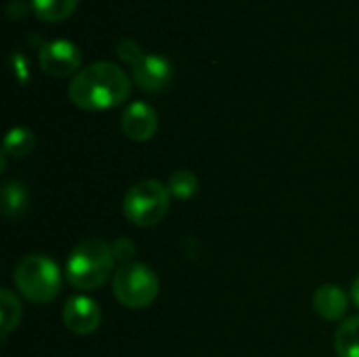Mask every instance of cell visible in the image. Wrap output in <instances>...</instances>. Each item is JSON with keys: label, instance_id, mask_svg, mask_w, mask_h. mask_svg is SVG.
<instances>
[{"label": "cell", "instance_id": "obj_1", "mask_svg": "<svg viewBox=\"0 0 359 357\" xmlns=\"http://www.w3.org/2000/svg\"><path fill=\"white\" fill-rule=\"evenodd\" d=\"M133 78L111 61L82 67L67 86L69 101L84 112H105L122 105L130 95Z\"/></svg>", "mask_w": 359, "mask_h": 357}, {"label": "cell", "instance_id": "obj_2", "mask_svg": "<svg viewBox=\"0 0 359 357\" xmlns=\"http://www.w3.org/2000/svg\"><path fill=\"white\" fill-rule=\"evenodd\" d=\"M116 257L111 246L99 238H88L80 242L65 263V280L72 288L88 292L101 288L114 271Z\"/></svg>", "mask_w": 359, "mask_h": 357}, {"label": "cell", "instance_id": "obj_3", "mask_svg": "<svg viewBox=\"0 0 359 357\" xmlns=\"http://www.w3.org/2000/svg\"><path fill=\"white\" fill-rule=\"evenodd\" d=\"M13 282L17 292L38 305L55 301L61 292V271L57 263L44 255H25L15 265Z\"/></svg>", "mask_w": 359, "mask_h": 357}, {"label": "cell", "instance_id": "obj_4", "mask_svg": "<svg viewBox=\"0 0 359 357\" xmlns=\"http://www.w3.org/2000/svg\"><path fill=\"white\" fill-rule=\"evenodd\" d=\"M170 208V191L156 179H145L133 185L122 202L124 217L139 227L158 225Z\"/></svg>", "mask_w": 359, "mask_h": 357}, {"label": "cell", "instance_id": "obj_5", "mask_svg": "<svg viewBox=\"0 0 359 357\" xmlns=\"http://www.w3.org/2000/svg\"><path fill=\"white\" fill-rule=\"evenodd\" d=\"M111 288H114V297L124 307L145 309L156 301L160 292V280L154 269L133 261L118 267V271L111 278Z\"/></svg>", "mask_w": 359, "mask_h": 357}, {"label": "cell", "instance_id": "obj_6", "mask_svg": "<svg viewBox=\"0 0 359 357\" xmlns=\"http://www.w3.org/2000/svg\"><path fill=\"white\" fill-rule=\"evenodd\" d=\"M38 63L46 76L67 78V76H76L80 72L82 53L72 40L57 38V40H48L40 46Z\"/></svg>", "mask_w": 359, "mask_h": 357}, {"label": "cell", "instance_id": "obj_7", "mask_svg": "<svg viewBox=\"0 0 359 357\" xmlns=\"http://www.w3.org/2000/svg\"><path fill=\"white\" fill-rule=\"evenodd\" d=\"M130 78L145 93H160L172 80V65L166 57L156 53H143L130 65Z\"/></svg>", "mask_w": 359, "mask_h": 357}, {"label": "cell", "instance_id": "obj_8", "mask_svg": "<svg viewBox=\"0 0 359 357\" xmlns=\"http://www.w3.org/2000/svg\"><path fill=\"white\" fill-rule=\"evenodd\" d=\"M61 320L63 326L74 335H93L101 324V309L93 299L76 295L67 299V303L63 305Z\"/></svg>", "mask_w": 359, "mask_h": 357}, {"label": "cell", "instance_id": "obj_9", "mask_svg": "<svg viewBox=\"0 0 359 357\" xmlns=\"http://www.w3.org/2000/svg\"><path fill=\"white\" fill-rule=\"evenodd\" d=\"M122 130L130 141H149L158 133V114L145 101H135L122 112Z\"/></svg>", "mask_w": 359, "mask_h": 357}, {"label": "cell", "instance_id": "obj_10", "mask_svg": "<svg viewBox=\"0 0 359 357\" xmlns=\"http://www.w3.org/2000/svg\"><path fill=\"white\" fill-rule=\"evenodd\" d=\"M349 309V295L337 284H324L313 295V311L326 322H339Z\"/></svg>", "mask_w": 359, "mask_h": 357}, {"label": "cell", "instance_id": "obj_11", "mask_svg": "<svg viewBox=\"0 0 359 357\" xmlns=\"http://www.w3.org/2000/svg\"><path fill=\"white\" fill-rule=\"evenodd\" d=\"M80 0H29V8L44 23H59L74 15Z\"/></svg>", "mask_w": 359, "mask_h": 357}, {"label": "cell", "instance_id": "obj_12", "mask_svg": "<svg viewBox=\"0 0 359 357\" xmlns=\"http://www.w3.org/2000/svg\"><path fill=\"white\" fill-rule=\"evenodd\" d=\"M334 351L339 357H359V316L339 324L334 332Z\"/></svg>", "mask_w": 359, "mask_h": 357}, {"label": "cell", "instance_id": "obj_13", "mask_svg": "<svg viewBox=\"0 0 359 357\" xmlns=\"http://www.w3.org/2000/svg\"><path fill=\"white\" fill-rule=\"evenodd\" d=\"M27 210V189L23 183L11 181L2 187V215L13 221Z\"/></svg>", "mask_w": 359, "mask_h": 357}, {"label": "cell", "instance_id": "obj_14", "mask_svg": "<svg viewBox=\"0 0 359 357\" xmlns=\"http://www.w3.org/2000/svg\"><path fill=\"white\" fill-rule=\"evenodd\" d=\"M36 145V135L25 126H15L6 133L2 156L6 158H25Z\"/></svg>", "mask_w": 359, "mask_h": 357}, {"label": "cell", "instance_id": "obj_15", "mask_svg": "<svg viewBox=\"0 0 359 357\" xmlns=\"http://www.w3.org/2000/svg\"><path fill=\"white\" fill-rule=\"evenodd\" d=\"M21 301L17 299V295L8 288H2L0 290V326H2V339H6V335L11 330H15L21 322Z\"/></svg>", "mask_w": 359, "mask_h": 357}, {"label": "cell", "instance_id": "obj_16", "mask_svg": "<svg viewBox=\"0 0 359 357\" xmlns=\"http://www.w3.org/2000/svg\"><path fill=\"white\" fill-rule=\"evenodd\" d=\"M200 181L196 177V173L187 170V168H179L170 175L168 179V191L170 196L179 198V200H189L198 194Z\"/></svg>", "mask_w": 359, "mask_h": 357}, {"label": "cell", "instance_id": "obj_17", "mask_svg": "<svg viewBox=\"0 0 359 357\" xmlns=\"http://www.w3.org/2000/svg\"><path fill=\"white\" fill-rule=\"evenodd\" d=\"M116 55H118L124 63L133 65V63L143 55V50H141V46H139L137 40H133V38H122V40H118V44H116Z\"/></svg>", "mask_w": 359, "mask_h": 357}, {"label": "cell", "instance_id": "obj_18", "mask_svg": "<svg viewBox=\"0 0 359 357\" xmlns=\"http://www.w3.org/2000/svg\"><path fill=\"white\" fill-rule=\"evenodd\" d=\"M135 250H137V246H135V242H130L128 238H120V240H116V242L111 244V252H114L116 261H122V265L133 263L130 257L135 255Z\"/></svg>", "mask_w": 359, "mask_h": 357}, {"label": "cell", "instance_id": "obj_19", "mask_svg": "<svg viewBox=\"0 0 359 357\" xmlns=\"http://www.w3.org/2000/svg\"><path fill=\"white\" fill-rule=\"evenodd\" d=\"M13 67H15V76L19 78V82L25 84L29 74H27V61L23 59V55H19V53L13 55Z\"/></svg>", "mask_w": 359, "mask_h": 357}, {"label": "cell", "instance_id": "obj_20", "mask_svg": "<svg viewBox=\"0 0 359 357\" xmlns=\"http://www.w3.org/2000/svg\"><path fill=\"white\" fill-rule=\"evenodd\" d=\"M25 11H27V6H25L23 0H11L8 6H6V17L15 21V19H21L25 15Z\"/></svg>", "mask_w": 359, "mask_h": 357}, {"label": "cell", "instance_id": "obj_21", "mask_svg": "<svg viewBox=\"0 0 359 357\" xmlns=\"http://www.w3.org/2000/svg\"><path fill=\"white\" fill-rule=\"evenodd\" d=\"M351 299H353V303L359 307V276L353 280V284H351Z\"/></svg>", "mask_w": 359, "mask_h": 357}]
</instances>
